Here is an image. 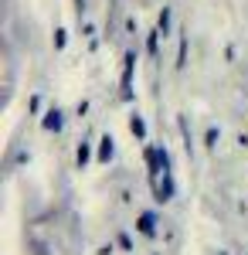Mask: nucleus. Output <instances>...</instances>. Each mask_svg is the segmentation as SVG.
<instances>
[{
	"label": "nucleus",
	"mask_w": 248,
	"mask_h": 255,
	"mask_svg": "<svg viewBox=\"0 0 248 255\" xmlns=\"http://www.w3.org/2000/svg\"><path fill=\"white\" fill-rule=\"evenodd\" d=\"M133 68H136V51L123 58V99L133 96Z\"/></svg>",
	"instance_id": "obj_1"
},
{
	"label": "nucleus",
	"mask_w": 248,
	"mask_h": 255,
	"mask_svg": "<svg viewBox=\"0 0 248 255\" xmlns=\"http://www.w3.org/2000/svg\"><path fill=\"white\" fill-rule=\"evenodd\" d=\"M153 187H156V201L167 204V201L173 197V174H170V170H163V180H156Z\"/></svg>",
	"instance_id": "obj_2"
},
{
	"label": "nucleus",
	"mask_w": 248,
	"mask_h": 255,
	"mask_svg": "<svg viewBox=\"0 0 248 255\" xmlns=\"http://www.w3.org/2000/svg\"><path fill=\"white\" fill-rule=\"evenodd\" d=\"M139 232L146 238L156 235V215H153V211H143V215H139Z\"/></svg>",
	"instance_id": "obj_3"
},
{
	"label": "nucleus",
	"mask_w": 248,
	"mask_h": 255,
	"mask_svg": "<svg viewBox=\"0 0 248 255\" xmlns=\"http://www.w3.org/2000/svg\"><path fill=\"white\" fill-rule=\"evenodd\" d=\"M177 72H184V65H187V31H180V41H177Z\"/></svg>",
	"instance_id": "obj_4"
},
{
	"label": "nucleus",
	"mask_w": 248,
	"mask_h": 255,
	"mask_svg": "<svg viewBox=\"0 0 248 255\" xmlns=\"http://www.w3.org/2000/svg\"><path fill=\"white\" fill-rule=\"evenodd\" d=\"M113 143H116L113 136H102V139H99V160H102V163H109V160H113V153H116Z\"/></svg>",
	"instance_id": "obj_5"
},
{
	"label": "nucleus",
	"mask_w": 248,
	"mask_h": 255,
	"mask_svg": "<svg viewBox=\"0 0 248 255\" xmlns=\"http://www.w3.org/2000/svg\"><path fill=\"white\" fill-rule=\"evenodd\" d=\"M61 123H65V119H61V109H51V113L44 116V123H41V126H44L48 133H58V129H61Z\"/></svg>",
	"instance_id": "obj_6"
},
{
	"label": "nucleus",
	"mask_w": 248,
	"mask_h": 255,
	"mask_svg": "<svg viewBox=\"0 0 248 255\" xmlns=\"http://www.w3.org/2000/svg\"><path fill=\"white\" fill-rule=\"evenodd\" d=\"M160 34H163V31H160V27H156V31H150V34H146V55H150V58H156V48H160Z\"/></svg>",
	"instance_id": "obj_7"
},
{
	"label": "nucleus",
	"mask_w": 248,
	"mask_h": 255,
	"mask_svg": "<svg viewBox=\"0 0 248 255\" xmlns=\"http://www.w3.org/2000/svg\"><path fill=\"white\" fill-rule=\"evenodd\" d=\"M129 129H133L136 139H146V123H143V116H129Z\"/></svg>",
	"instance_id": "obj_8"
},
{
	"label": "nucleus",
	"mask_w": 248,
	"mask_h": 255,
	"mask_svg": "<svg viewBox=\"0 0 248 255\" xmlns=\"http://www.w3.org/2000/svg\"><path fill=\"white\" fill-rule=\"evenodd\" d=\"M89 157H92V150H89V143H82V146H78V170H85V163H89Z\"/></svg>",
	"instance_id": "obj_9"
},
{
	"label": "nucleus",
	"mask_w": 248,
	"mask_h": 255,
	"mask_svg": "<svg viewBox=\"0 0 248 255\" xmlns=\"http://www.w3.org/2000/svg\"><path fill=\"white\" fill-rule=\"evenodd\" d=\"M156 27H160L163 38H167V31H170V7H163V14H160V20H156Z\"/></svg>",
	"instance_id": "obj_10"
},
{
	"label": "nucleus",
	"mask_w": 248,
	"mask_h": 255,
	"mask_svg": "<svg viewBox=\"0 0 248 255\" xmlns=\"http://www.w3.org/2000/svg\"><path fill=\"white\" fill-rule=\"evenodd\" d=\"M218 136H221V129H218V126H211V129H208V136H204L208 150H214V146H218Z\"/></svg>",
	"instance_id": "obj_11"
},
{
	"label": "nucleus",
	"mask_w": 248,
	"mask_h": 255,
	"mask_svg": "<svg viewBox=\"0 0 248 255\" xmlns=\"http://www.w3.org/2000/svg\"><path fill=\"white\" fill-rule=\"evenodd\" d=\"M55 48H65V31H55Z\"/></svg>",
	"instance_id": "obj_12"
}]
</instances>
